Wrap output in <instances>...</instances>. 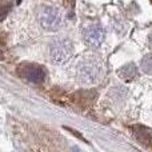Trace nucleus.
I'll return each mask as SVG.
<instances>
[{
  "instance_id": "2",
  "label": "nucleus",
  "mask_w": 152,
  "mask_h": 152,
  "mask_svg": "<svg viewBox=\"0 0 152 152\" xmlns=\"http://www.w3.org/2000/svg\"><path fill=\"white\" fill-rule=\"evenodd\" d=\"M36 19L43 28L48 31H58L63 26V15L55 7L40 5L36 10Z\"/></svg>"
},
{
  "instance_id": "3",
  "label": "nucleus",
  "mask_w": 152,
  "mask_h": 152,
  "mask_svg": "<svg viewBox=\"0 0 152 152\" xmlns=\"http://www.w3.org/2000/svg\"><path fill=\"white\" fill-rule=\"evenodd\" d=\"M74 55V44L68 37H56L50 44V59L55 64H64Z\"/></svg>"
},
{
  "instance_id": "5",
  "label": "nucleus",
  "mask_w": 152,
  "mask_h": 152,
  "mask_svg": "<svg viewBox=\"0 0 152 152\" xmlns=\"http://www.w3.org/2000/svg\"><path fill=\"white\" fill-rule=\"evenodd\" d=\"M19 75L23 79L31 81L35 84H40L45 80L47 72L43 67L37 66V64H31V63H24L19 67Z\"/></svg>"
},
{
  "instance_id": "4",
  "label": "nucleus",
  "mask_w": 152,
  "mask_h": 152,
  "mask_svg": "<svg viewBox=\"0 0 152 152\" xmlns=\"http://www.w3.org/2000/svg\"><path fill=\"white\" fill-rule=\"evenodd\" d=\"M81 35H83L84 43L91 48L100 47L105 37L104 29L99 23H91L88 26H86L81 31Z\"/></svg>"
},
{
  "instance_id": "7",
  "label": "nucleus",
  "mask_w": 152,
  "mask_h": 152,
  "mask_svg": "<svg viewBox=\"0 0 152 152\" xmlns=\"http://www.w3.org/2000/svg\"><path fill=\"white\" fill-rule=\"evenodd\" d=\"M140 68L145 74L152 75V53H147L143 56L142 61H140Z\"/></svg>"
},
{
  "instance_id": "9",
  "label": "nucleus",
  "mask_w": 152,
  "mask_h": 152,
  "mask_svg": "<svg viewBox=\"0 0 152 152\" xmlns=\"http://www.w3.org/2000/svg\"><path fill=\"white\" fill-rule=\"evenodd\" d=\"M150 1H151V3H152V0H150Z\"/></svg>"
},
{
  "instance_id": "8",
  "label": "nucleus",
  "mask_w": 152,
  "mask_h": 152,
  "mask_svg": "<svg viewBox=\"0 0 152 152\" xmlns=\"http://www.w3.org/2000/svg\"><path fill=\"white\" fill-rule=\"evenodd\" d=\"M148 45L152 48V32L150 34V36H148Z\"/></svg>"
},
{
  "instance_id": "1",
  "label": "nucleus",
  "mask_w": 152,
  "mask_h": 152,
  "mask_svg": "<svg viewBox=\"0 0 152 152\" xmlns=\"http://www.w3.org/2000/svg\"><path fill=\"white\" fill-rule=\"evenodd\" d=\"M76 77L83 84H94L102 77L103 64L97 58H84L76 64Z\"/></svg>"
},
{
  "instance_id": "6",
  "label": "nucleus",
  "mask_w": 152,
  "mask_h": 152,
  "mask_svg": "<svg viewBox=\"0 0 152 152\" xmlns=\"http://www.w3.org/2000/svg\"><path fill=\"white\" fill-rule=\"evenodd\" d=\"M118 75L120 76L123 80H132L137 76V67L135 63H129L123 66L118 71Z\"/></svg>"
}]
</instances>
